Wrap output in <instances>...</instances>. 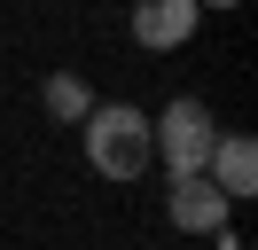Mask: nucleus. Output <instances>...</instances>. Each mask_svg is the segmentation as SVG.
Listing matches in <instances>:
<instances>
[{
	"mask_svg": "<svg viewBox=\"0 0 258 250\" xmlns=\"http://www.w3.org/2000/svg\"><path fill=\"white\" fill-rule=\"evenodd\" d=\"M79 133H86V164H94L110 188L149 180V164H157V141H149V109H133V102H94V109L79 117Z\"/></svg>",
	"mask_w": 258,
	"mask_h": 250,
	"instance_id": "f257e3e1",
	"label": "nucleus"
},
{
	"mask_svg": "<svg viewBox=\"0 0 258 250\" xmlns=\"http://www.w3.org/2000/svg\"><path fill=\"white\" fill-rule=\"evenodd\" d=\"M149 141H157L164 180H188V172H204L211 149H219V117H211V102H196V94H172V102L149 117Z\"/></svg>",
	"mask_w": 258,
	"mask_h": 250,
	"instance_id": "f03ea898",
	"label": "nucleus"
},
{
	"mask_svg": "<svg viewBox=\"0 0 258 250\" xmlns=\"http://www.w3.org/2000/svg\"><path fill=\"white\" fill-rule=\"evenodd\" d=\"M164 219H172L180 234H219L227 219H235V203H227L204 172H188V180H164Z\"/></svg>",
	"mask_w": 258,
	"mask_h": 250,
	"instance_id": "7ed1b4c3",
	"label": "nucleus"
},
{
	"mask_svg": "<svg viewBox=\"0 0 258 250\" xmlns=\"http://www.w3.org/2000/svg\"><path fill=\"white\" fill-rule=\"evenodd\" d=\"M196 24H204V8H196V0H133V47H149V55L188 47Z\"/></svg>",
	"mask_w": 258,
	"mask_h": 250,
	"instance_id": "20e7f679",
	"label": "nucleus"
},
{
	"mask_svg": "<svg viewBox=\"0 0 258 250\" xmlns=\"http://www.w3.org/2000/svg\"><path fill=\"white\" fill-rule=\"evenodd\" d=\"M204 180L219 188L227 203H242V196H258V141H250V133H219V149H211V164H204Z\"/></svg>",
	"mask_w": 258,
	"mask_h": 250,
	"instance_id": "39448f33",
	"label": "nucleus"
},
{
	"mask_svg": "<svg viewBox=\"0 0 258 250\" xmlns=\"http://www.w3.org/2000/svg\"><path fill=\"white\" fill-rule=\"evenodd\" d=\"M39 102H47V117H55V125H79L86 109H94V94H86V78H71V71H55L47 86H39Z\"/></svg>",
	"mask_w": 258,
	"mask_h": 250,
	"instance_id": "423d86ee",
	"label": "nucleus"
},
{
	"mask_svg": "<svg viewBox=\"0 0 258 250\" xmlns=\"http://www.w3.org/2000/svg\"><path fill=\"white\" fill-rule=\"evenodd\" d=\"M196 8H242V0H196Z\"/></svg>",
	"mask_w": 258,
	"mask_h": 250,
	"instance_id": "0eeeda50",
	"label": "nucleus"
}]
</instances>
